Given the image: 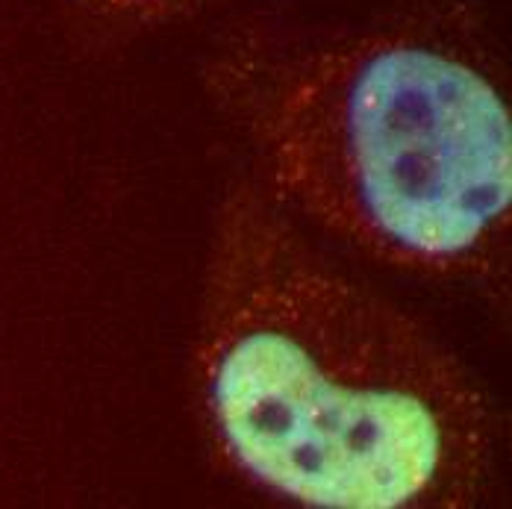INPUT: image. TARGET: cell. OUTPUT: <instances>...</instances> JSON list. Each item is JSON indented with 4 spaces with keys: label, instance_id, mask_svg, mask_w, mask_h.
<instances>
[{
    "label": "cell",
    "instance_id": "cell-1",
    "mask_svg": "<svg viewBox=\"0 0 512 509\" xmlns=\"http://www.w3.org/2000/svg\"><path fill=\"white\" fill-rule=\"evenodd\" d=\"M201 80L286 215L392 271L507 301L512 115L468 0L239 18Z\"/></svg>",
    "mask_w": 512,
    "mask_h": 509
},
{
    "label": "cell",
    "instance_id": "cell-2",
    "mask_svg": "<svg viewBox=\"0 0 512 509\" xmlns=\"http://www.w3.org/2000/svg\"><path fill=\"white\" fill-rule=\"evenodd\" d=\"M195 377L212 448L274 498L460 509L492 489L501 424L474 374L251 177L215 209Z\"/></svg>",
    "mask_w": 512,
    "mask_h": 509
},
{
    "label": "cell",
    "instance_id": "cell-3",
    "mask_svg": "<svg viewBox=\"0 0 512 509\" xmlns=\"http://www.w3.org/2000/svg\"><path fill=\"white\" fill-rule=\"evenodd\" d=\"M227 0H71L83 21L106 36H136L162 24L183 21Z\"/></svg>",
    "mask_w": 512,
    "mask_h": 509
}]
</instances>
